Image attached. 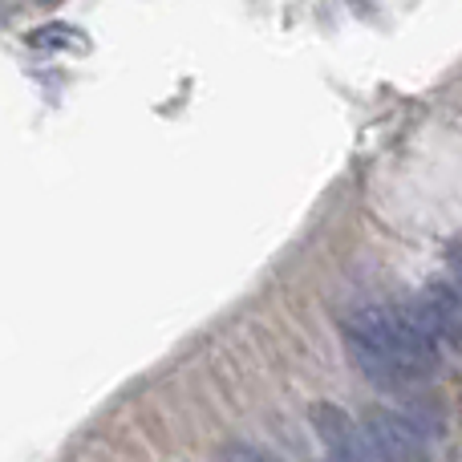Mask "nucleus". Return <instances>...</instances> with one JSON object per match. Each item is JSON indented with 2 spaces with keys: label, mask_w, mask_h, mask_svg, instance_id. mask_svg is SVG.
<instances>
[{
  "label": "nucleus",
  "mask_w": 462,
  "mask_h": 462,
  "mask_svg": "<svg viewBox=\"0 0 462 462\" xmlns=\"http://www.w3.org/2000/svg\"><path fill=\"white\" fill-rule=\"evenodd\" d=\"M361 430H365L369 455L374 458H422L426 455L422 422H418V418L398 414V410H382V406L365 410Z\"/></svg>",
  "instance_id": "f257e3e1"
},
{
  "label": "nucleus",
  "mask_w": 462,
  "mask_h": 462,
  "mask_svg": "<svg viewBox=\"0 0 462 462\" xmlns=\"http://www.w3.org/2000/svg\"><path fill=\"white\" fill-rule=\"evenodd\" d=\"M29 41H32V45H49V49H57V45H81V32L69 29V24H45V29H32Z\"/></svg>",
  "instance_id": "20e7f679"
},
{
  "label": "nucleus",
  "mask_w": 462,
  "mask_h": 462,
  "mask_svg": "<svg viewBox=\"0 0 462 462\" xmlns=\"http://www.w3.org/2000/svg\"><path fill=\"white\" fill-rule=\"evenodd\" d=\"M418 304H422L439 345H447L450 353H462V288L455 280H430Z\"/></svg>",
  "instance_id": "7ed1b4c3"
},
{
  "label": "nucleus",
  "mask_w": 462,
  "mask_h": 462,
  "mask_svg": "<svg viewBox=\"0 0 462 462\" xmlns=\"http://www.w3.org/2000/svg\"><path fill=\"white\" fill-rule=\"evenodd\" d=\"M447 260H450V272H455V284L462 288V244H455L447 252Z\"/></svg>",
  "instance_id": "39448f33"
},
{
  "label": "nucleus",
  "mask_w": 462,
  "mask_h": 462,
  "mask_svg": "<svg viewBox=\"0 0 462 462\" xmlns=\"http://www.w3.org/2000/svg\"><path fill=\"white\" fill-rule=\"evenodd\" d=\"M309 422H312L317 439L325 442V450H328L333 458H341V462L374 458V455H369L365 430H361V426L353 422V418L345 414L341 406H333V402H317V406L309 410Z\"/></svg>",
  "instance_id": "f03ea898"
},
{
  "label": "nucleus",
  "mask_w": 462,
  "mask_h": 462,
  "mask_svg": "<svg viewBox=\"0 0 462 462\" xmlns=\"http://www.w3.org/2000/svg\"><path fill=\"white\" fill-rule=\"evenodd\" d=\"M224 458H263V450H255V447H227Z\"/></svg>",
  "instance_id": "423d86ee"
},
{
  "label": "nucleus",
  "mask_w": 462,
  "mask_h": 462,
  "mask_svg": "<svg viewBox=\"0 0 462 462\" xmlns=\"http://www.w3.org/2000/svg\"><path fill=\"white\" fill-rule=\"evenodd\" d=\"M37 5H61V0H37Z\"/></svg>",
  "instance_id": "0eeeda50"
}]
</instances>
